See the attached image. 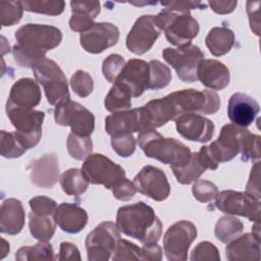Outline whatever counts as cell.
Instances as JSON below:
<instances>
[{
    "instance_id": "cell-18",
    "label": "cell",
    "mask_w": 261,
    "mask_h": 261,
    "mask_svg": "<svg viewBox=\"0 0 261 261\" xmlns=\"http://www.w3.org/2000/svg\"><path fill=\"white\" fill-rule=\"evenodd\" d=\"M259 111V103L245 93H234L228 100L227 116L234 125L249 126L255 120Z\"/></svg>"
},
{
    "instance_id": "cell-40",
    "label": "cell",
    "mask_w": 261,
    "mask_h": 261,
    "mask_svg": "<svg viewBox=\"0 0 261 261\" xmlns=\"http://www.w3.org/2000/svg\"><path fill=\"white\" fill-rule=\"evenodd\" d=\"M70 86L72 91L79 97L86 98L93 92L94 82L90 73L85 70L79 69L72 74L70 79Z\"/></svg>"
},
{
    "instance_id": "cell-8",
    "label": "cell",
    "mask_w": 261,
    "mask_h": 261,
    "mask_svg": "<svg viewBox=\"0 0 261 261\" xmlns=\"http://www.w3.org/2000/svg\"><path fill=\"white\" fill-rule=\"evenodd\" d=\"M120 240L119 229L111 221L98 224L86 238V250L90 261L109 260Z\"/></svg>"
},
{
    "instance_id": "cell-12",
    "label": "cell",
    "mask_w": 261,
    "mask_h": 261,
    "mask_svg": "<svg viewBox=\"0 0 261 261\" xmlns=\"http://www.w3.org/2000/svg\"><path fill=\"white\" fill-rule=\"evenodd\" d=\"M215 206L223 213L244 216L255 223L260 220V200L247 192L233 190L218 192L215 197Z\"/></svg>"
},
{
    "instance_id": "cell-28",
    "label": "cell",
    "mask_w": 261,
    "mask_h": 261,
    "mask_svg": "<svg viewBox=\"0 0 261 261\" xmlns=\"http://www.w3.org/2000/svg\"><path fill=\"white\" fill-rule=\"evenodd\" d=\"M171 170L179 184L189 185L196 181L207 170V167L199 152H194L186 164L178 167H172Z\"/></svg>"
},
{
    "instance_id": "cell-42",
    "label": "cell",
    "mask_w": 261,
    "mask_h": 261,
    "mask_svg": "<svg viewBox=\"0 0 261 261\" xmlns=\"http://www.w3.org/2000/svg\"><path fill=\"white\" fill-rule=\"evenodd\" d=\"M193 195L196 200L201 203H208L215 199L218 194L217 187L206 179H198L193 188H192Z\"/></svg>"
},
{
    "instance_id": "cell-49",
    "label": "cell",
    "mask_w": 261,
    "mask_h": 261,
    "mask_svg": "<svg viewBox=\"0 0 261 261\" xmlns=\"http://www.w3.org/2000/svg\"><path fill=\"white\" fill-rule=\"evenodd\" d=\"M58 260H81V254L75 245L69 242H62L59 246V254L56 257Z\"/></svg>"
},
{
    "instance_id": "cell-15",
    "label": "cell",
    "mask_w": 261,
    "mask_h": 261,
    "mask_svg": "<svg viewBox=\"0 0 261 261\" xmlns=\"http://www.w3.org/2000/svg\"><path fill=\"white\" fill-rule=\"evenodd\" d=\"M119 30L111 22H95V24L80 36V42L85 51L99 54L117 44Z\"/></svg>"
},
{
    "instance_id": "cell-31",
    "label": "cell",
    "mask_w": 261,
    "mask_h": 261,
    "mask_svg": "<svg viewBox=\"0 0 261 261\" xmlns=\"http://www.w3.org/2000/svg\"><path fill=\"white\" fill-rule=\"evenodd\" d=\"M60 187L68 196H80L84 194L88 187L89 182L84 177L82 171L77 168H69L61 173L59 178Z\"/></svg>"
},
{
    "instance_id": "cell-32",
    "label": "cell",
    "mask_w": 261,
    "mask_h": 261,
    "mask_svg": "<svg viewBox=\"0 0 261 261\" xmlns=\"http://www.w3.org/2000/svg\"><path fill=\"white\" fill-rule=\"evenodd\" d=\"M244 229L243 222L233 216H222L215 224V237L221 243H229L241 234Z\"/></svg>"
},
{
    "instance_id": "cell-16",
    "label": "cell",
    "mask_w": 261,
    "mask_h": 261,
    "mask_svg": "<svg viewBox=\"0 0 261 261\" xmlns=\"http://www.w3.org/2000/svg\"><path fill=\"white\" fill-rule=\"evenodd\" d=\"M177 133L193 142H209L214 135V123L197 113H186L175 119Z\"/></svg>"
},
{
    "instance_id": "cell-17",
    "label": "cell",
    "mask_w": 261,
    "mask_h": 261,
    "mask_svg": "<svg viewBox=\"0 0 261 261\" xmlns=\"http://www.w3.org/2000/svg\"><path fill=\"white\" fill-rule=\"evenodd\" d=\"M149 63L145 60L135 58L125 63L122 71L115 82H119L126 86L130 90L133 98H137L146 90H149Z\"/></svg>"
},
{
    "instance_id": "cell-26",
    "label": "cell",
    "mask_w": 261,
    "mask_h": 261,
    "mask_svg": "<svg viewBox=\"0 0 261 261\" xmlns=\"http://www.w3.org/2000/svg\"><path fill=\"white\" fill-rule=\"evenodd\" d=\"M225 248L227 260H253L260 259V238L254 233H245L237 237Z\"/></svg>"
},
{
    "instance_id": "cell-46",
    "label": "cell",
    "mask_w": 261,
    "mask_h": 261,
    "mask_svg": "<svg viewBox=\"0 0 261 261\" xmlns=\"http://www.w3.org/2000/svg\"><path fill=\"white\" fill-rule=\"evenodd\" d=\"M242 160L254 161L260 158V137L249 133L241 150Z\"/></svg>"
},
{
    "instance_id": "cell-3",
    "label": "cell",
    "mask_w": 261,
    "mask_h": 261,
    "mask_svg": "<svg viewBox=\"0 0 261 261\" xmlns=\"http://www.w3.org/2000/svg\"><path fill=\"white\" fill-rule=\"evenodd\" d=\"M137 139L147 157L169 164L170 168L182 166L192 155L190 148L185 144L173 138H164L155 129L141 132Z\"/></svg>"
},
{
    "instance_id": "cell-41",
    "label": "cell",
    "mask_w": 261,
    "mask_h": 261,
    "mask_svg": "<svg viewBox=\"0 0 261 261\" xmlns=\"http://www.w3.org/2000/svg\"><path fill=\"white\" fill-rule=\"evenodd\" d=\"M124 58L119 54H110L106 57L102 64V72L104 77L109 82L114 84V82L119 76L125 65Z\"/></svg>"
},
{
    "instance_id": "cell-4",
    "label": "cell",
    "mask_w": 261,
    "mask_h": 261,
    "mask_svg": "<svg viewBox=\"0 0 261 261\" xmlns=\"http://www.w3.org/2000/svg\"><path fill=\"white\" fill-rule=\"evenodd\" d=\"M155 22L173 46L185 47L199 34V23L189 10L165 8L155 15Z\"/></svg>"
},
{
    "instance_id": "cell-11",
    "label": "cell",
    "mask_w": 261,
    "mask_h": 261,
    "mask_svg": "<svg viewBox=\"0 0 261 261\" xmlns=\"http://www.w3.org/2000/svg\"><path fill=\"white\" fill-rule=\"evenodd\" d=\"M197 238L196 225L188 220H179L168 227L163 237V249L169 261H185L189 249Z\"/></svg>"
},
{
    "instance_id": "cell-35",
    "label": "cell",
    "mask_w": 261,
    "mask_h": 261,
    "mask_svg": "<svg viewBox=\"0 0 261 261\" xmlns=\"http://www.w3.org/2000/svg\"><path fill=\"white\" fill-rule=\"evenodd\" d=\"M150 81L149 90H159L165 88L171 82V71L169 67L159 60H150Z\"/></svg>"
},
{
    "instance_id": "cell-38",
    "label": "cell",
    "mask_w": 261,
    "mask_h": 261,
    "mask_svg": "<svg viewBox=\"0 0 261 261\" xmlns=\"http://www.w3.org/2000/svg\"><path fill=\"white\" fill-rule=\"evenodd\" d=\"M21 1H0L2 27H11L19 22L23 13Z\"/></svg>"
},
{
    "instance_id": "cell-27",
    "label": "cell",
    "mask_w": 261,
    "mask_h": 261,
    "mask_svg": "<svg viewBox=\"0 0 261 261\" xmlns=\"http://www.w3.org/2000/svg\"><path fill=\"white\" fill-rule=\"evenodd\" d=\"M205 44L212 55H225L234 45V34L226 27H215L206 36Z\"/></svg>"
},
{
    "instance_id": "cell-22",
    "label": "cell",
    "mask_w": 261,
    "mask_h": 261,
    "mask_svg": "<svg viewBox=\"0 0 261 261\" xmlns=\"http://www.w3.org/2000/svg\"><path fill=\"white\" fill-rule=\"evenodd\" d=\"M105 130L111 136L129 135L142 132L139 108L113 112L105 118Z\"/></svg>"
},
{
    "instance_id": "cell-14",
    "label": "cell",
    "mask_w": 261,
    "mask_h": 261,
    "mask_svg": "<svg viewBox=\"0 0 261 261\" xmlns=\"http://www.w3.org/2000/svg\"><path fill=\"white\" fill-rule=\"evenodd\" d=\"M133 182L137 192L157 202L166 200L170 194L166 174L160 168L152 165L144 166L134 177Z\"/></svg>"
},
{
    "instance_id": "cell-52",
    "label": "cell",
    "mask_w": 261,
    "mask_h": 261,
    "mask_svg": "<svg viewBox=\"0 0 261 261\" xmlns=\"http://www.w3.org/2000/svg\"><path fill=\"white\" fill-rule=\"evenodd\" d=\"M142 250H143L144 260L160 261L162 259V250H161V247L157 245V243L144 244Z\"/></svg>"
},
{
    "instance_id": "cell-34",
    "label": "cell",
    "mask_w": 261,
    "mask_h": 261,
    "mask_svg": "<svg viewBox=\"0 0 261 261\" xmlns=\"http://www.w3.org/2000/svg\"><path fill=\"white\" fill-rule=\"evenodd\" d=\"M67 151L73 159L84 160L93 152V142L90 137H82L70 133L66 140Z\"/></svg>"
},
{
    "instance_id": "cell-30",
    "label": "cell",
    "mask_w": 261,
    "mask_h": 261,
    "mask_svg": "<svg viewBox=\"0 0 261 261\" xmlns=\"http://www.w3.org/2000/svg\"><path fill=\"white\" fill-rule=\"evenodd\" d=\"M30 232L39 242H49L55 232L56 222L54 216L39 215L31 211L29 213Z\"/></svg>"
},
{
    "instance_id": "cell-25",
    "label": "cell",
    "mask_w": 261,
    "mask_h": 261,
    "mask_svg": "<svg viewBox=\"0 0 261 261\" xmlns=\"http://www.w3.org/2000/svg\"><path fill=\"white\" fill-rule=\"evenodd\" d=\"M71 17L69 28L73 32L85 33L94 24V19L100 13L99 1H71Z\"/></svg>"
},
{
    "instance_id": "cell-7",
    "label": "cell",
    "mask_w": 261,
    "mask_h": 261,
    "mask_svg": "<svg viewBox=\"0 0 261 261\" xmlns=\"http://www.w3.org/2000/svg\"><path fill=\"white\" fill-rule=\"evenodd\" d=\"M81 171L88 182L102 185L108 190H112L126 177L124 169L103 154H91L87 157Z\"/></svg>"
},
{
    "instance_id": "cell-1",
    "label": "cell",
    "mask_w": 261,
    "mask_h": 261,
    "mask_svg": "<svg viewBox=\"0 0 261 261\" xmlns=\"http://www.w3.org/2000/svg\"><path fill=\"white\" fill-rule=\"evenodd\" d=\"M16 44L12 48L15 62L21 67L33 68L45 58L46 53L62 41L61 31L53 25L27 23L14 34Z\"/></svg>"
},
{
    "instance_id": "cell-51",
    "label": "cell",
    "mask_w": 261,
    "mask_h": 261,
    "mask_svg": "<svg viewBox=\"0 0 261 261\" xmlns=\"http://www.w3.org/2000/svg\"><path fill=\"white\" fill-rule=\"evenodd\" d=\"M209 6L211 9L218 14H227L234 10V8L238 5V1H216V0H210L208 1Z\"/></svg>"
},
{
    "instance_id": "cell-10",
    "label": "cell",
    "mask_w": 261,
    "mask_h": 261,
    "mask_svg": "<svg viewBox=\"0 0 261 261\" xmlns=\"http://www.w3.org/2000/svg\"><path fill=\"white\" fill-rule=\"evenodd\" d=\"M162 56L174 68L178 79L184 83H194L198 80V66L205 57L201 49L192 44L179 48L167 47L163 49Z\"/></svg>"
},
{
    "instance_id": "cell-20",
    "label": "cell",
    "mask_w": 261,
    "mask_h": 261,
    "mask_svg": "<svg viewBox=\"0 0 261 261\" xmlns=\"http://www.w3.org/2000/svg\"><path fill=\"white\" fill-rule=\"evenodd\" d=\"M197 77L204 87L219 91L228 86L230 73L222 62L215 59H203L198 66Z\"/></svg>"
},
{
    "instance_id": "cell-5",
    "label": "cell",
    "mask_w": 261,
    "mask_h": 261,
    "mask_svg": "<svg viewBox=\"0 0 261 261\" xmlns=\"http://www.w3.org/2000/svg\"><path fill=\"white\" fill-rule=\"evenodd\" d=\"M36 81L42 85L47 101L54 106L69 100L68 84L59 65L50 58H43L32 68Z\"/></svg>"
},
{
    "instance_id": "cell-2",
    "label": "cell",
    "mask_w": 261,
    "mask_h": 261,
    "mask_svg": "<svg viewBox=\"0 0 261 261\" xmlns=\"http://www.w3.org/2000/svg\"><path fill=\"white\" fill-rule=\"evenodd\" d=\"M115 224L120 232L143 244L157 243L162 233L160 219L153 208L144 202L120 207Z\"/></svg>"
},
{
    "instance_id": "cell-39",
    "label": "cell",
    "mask_w": 261,
    "mask_h": 261,
    "mask_svg": "<svg viewBox=\"0 0 261 261\" xmlns=\"http://www.w3.org/2000/svg\"><path fill=\"white\" fill-rule=\"evenodd\" d=\"M113 261L117 260H144L143 250L136 244L126 240L120 239L117 243L116 249L111 257Z\"/></svg>"
},
{
    "instance_id": "cell-45",
    "label": "cell",
    "mask_w": 261,
    "mask_h": 261,
    "mask_svg": "<svg viewBox=\"0 0 261 261\" xmlns=\"http://www.w3.org/2000/svg\"><path fill=\"white\" fill-rule=\"evenodd\" d=\"M31 210L39 215L54 216L57 209L56 202L46 196H36L29 202Z\"/></svg>"
},
{
    "instance_id": "cell-23",
    "label": "cell",
    "mask_w": 261,
    "mask_h": 261,
    "mask_svg": "<svg viewBox=\"0 0 261 261\" xmlns=\"http://www.w3.org/2000/svg\"><path fill=\"white\" fill-rule=\"evenodd\" d=\"M54 220L61 230L67 233H77L85 228L88 222V214L85 209L76 204L61 203L57 206Z\"/></svg>"
},
{
    "instance_id": "cell-47",
    "label": "cell",
    "mask_w": 261,
    "mask_h": 261,
    "mask_svg": "<svg viewBox=\"0 0 261 261\" xmlns=\"http://www.w3.org/2000/svg\"><path fill=\"white\" fill-rule=\"evenodd\" d=\"M112 194L114 198H116L119 201H129L134 198V196L137 193V189L135 187V184L127 179L126 177L123 178L117 186H115L112 190Z\"/></svg>"
},
{
    "instance_id": "cell-29",
    "label": "cell",
    "mask_w": 261,
    "mask_h": 261,
    "mask_svg": "<svg viewBox=\"0 0 261 261\" xmlns=\"http://www.w3.org/2000/svg\"><path fill=\"white\" fill-rule=\"evenodd\" d=\"M130 90L119 82H115L104 100L105 109L110 112L127 110L132 106Z\"/></svg>"
},
{
    "instance_id": "cell-9",
    "label": "cell",
    "mask_w": 261,
    "mask_h": 261,
    "mask_svg": "<svg viewBox=\"0 0 261 261\" xmlns=\"http://www.w3.org/2000/svg\"><path fill=\"white\" fill-rule=\"evenodd\" d=\"M55 122L62 126H70L71 133L82 137H90L95 128V116L77 102L66 100L54 109Z\"/></svg>"
},
{
    "instance_id": "cell-33",
    "label": "cell",
    "mask_w": 261,
    "mask_h": 261,
    "mask_svg": "<svg viewBox=\"0 0 261 261\" xmlns=\"http://www.w3.org/2000/svg\"><path fill=\"white\" fill-rule=\"evenodd\" d=\"M15 259L23 260H54V252L50 243L39 242L34 246H24L17 250Z\"/></svg>"
},
{
    "instance_id": "cell-6",
    "label": "cell",
    "mask_w": 261,
    "mask_h": 261,
    "mask_svg": "<svg viewBox=\"0 0 261 261\" xmlns=\"http://www.w3.org/2000/svg\"><path fill=\"white\" fill-rule=\"evenodd\" d=\"M7 116L15 127V133L24 147L32 149L38 145L42 137V124L45 117L43 111L17 107L6 103Z\"/></svg>"
},
{
    "instance_id": "cell-43",
    "label": "cell",
    "mask_w": 261,
    "mask_h": 261,
    "mask_svg": "<svg viewBox=\"0 0 261 261\" xmlns=\"http://www.w3.org/2000/svg\"><path fill=\"white\" fill-rule=\"evenodd\" d=\"M111 146L117 155L126 158L136 150V139L133 134L111 137Z\"/></svg>"
},
{
    "instance_id": "cell-50",
    "label": "cell",
    "mask_w": 261,
    "mask_h": 261,
    "mask_svg": "<svg viewBox=\"0 0 261 261\" xmlns=\"http://www.w3.org/2000/svg\"><path fill=\"white\" fill-rule=\"evenodd\" d=\"M160 4L166 8L191 10V9H205L206 4L201 1H171V2H160Z\"/></svg>"
},
{
    "instance_id": "cell-36",
    "label": "cell",
    "mask_w": 261,
    "mask_h": 261,
    "mask_svg": "<svg viewBox=\"0 0 261 261\" xmlns=\"http://www.w3.org/2000/svg\"><path fill=\"white\" fill-rule=\"evenodd\" d=\"M23 9L46 15H59L63 12L65 2L62 0H34L21 1Z\"/></svg>"
},
{
    "instance_id": "cell-53",
    "label": "cell",
    "mask_w": 261,
    "mask_h": 261,
    "mask_svg": "<svg viewBox=\"0 0 261 261\" xmlns=\"http://www.w3.org/2000/svg\"><path fill=\"white\" fill-rule=\"evenodd\" d=\"M7 253H9V243H7L4 239H2V246H1V255L0 259H3Z\"/></svg>"
},
{
    "instance_id": "cell-44",
    "label": "cell",
    "mask_w": 261,
    "mask_h": 261,
    "mask_svg": "<svg viewBox=\"0 0 261 261\" xmlns=\"http://www.w3.org/2000/svg\"><path fill=\"white\" fill-rule=\"evenodd\" d=\"M190 259L192 261H205V260H220V255L218 249L214 244L205 241L199 243L191 253Z\"/></svg>"
},
{
    "instance_id": "cell-37",
    "label": "cell",
    "mask_w": 261,
    "mask_h": 261,
    "mask_svg": "<svg viewBox=\"0 0 261 261\" xmlns=\"http://www.w3.org/2000/svg\"><path fill=\"white\" fill-rule=\"evenodd\" d=\"M27 148L21 143L15 132L1 130V155L4 158H18Z\"/></svg>"
},
{
    "instance_id": "cell-19",
    "label": "cell",
    "mask_w": 261,
    "mask_h": 261,
    "mask_svg": "<svg viewBox=\"0 0 261 261\" xmlns=\"http://www.w3.org/2000/svg\"><path fill=\"white\" fill-rule=\"evenodd\" d=\"M31 182L38 188L52 189L59 178L58 157L55 154H44L31 162Z\"/></svg>"
},
{
    "instance_id": "cell-48",
    "label": "cell",
    "mask_w": 261,
    "mask_h": 261,
    "mask_svg": "<svg viewBox=\"0 0 261 261\" xmlns=\"http://www.w3.org/2000/svg\"><path fill=\"white\" fill-rule=\"evenodd\" d=\"M259 166L260 162H256L255 165L252 167L249 180L246 186V192L255 198L260 200V190H259Z\"/></svg>"
},
{
    "instance_id": "cell-13",
    "label": "cell",
    "mask_w": 261,
    "mask_h": 261,
    "mask_svg": "<svg viewBox=\"0 0 261 261\" xmlns=\"http://www.w3.org/2000/svg\"><path fill=\"white\" fill-rule=\"evenodd\" d=\"M160 34L161 31L155 22V15H142L127 34L125 45L132 53L143 55L153 47Z\"/></svg>"
},
{
    "instance_id": "cell-24",
    "label": "cell",
    "mask_w": 261,
    "mask_h": 261,
    "mask_svg": "<svg viewBox=\"0 0 261 261\" xmlns=\"http://www.w3.org/2000/svg\"><path fill=\"white\" fill-rule=\"evenodd\" d=\"M21 202L15 198H9L2 202L0 209V230L2 233L15 236L24 226V213Z\"/></svg>"
},
{
    "instance_id": "cell-21",
    "label": "cell",
    "mask_w": 261,
    "mask_h": 261,
    "mask_svg": "<svg viewBox=\"0 0 261 261\" xmlns=\"http://www.w3.org/2000/svg\"><path fill=\"white\" fill-rule=\"evenodd\" d=\"M41 98L42 94L38 83L31 77H21L12 85L6 103L34 109L41 102Z\"/></svg>"
}]
</instances>
